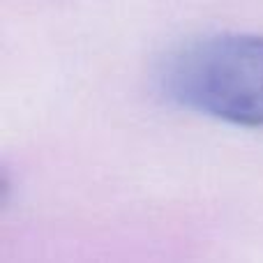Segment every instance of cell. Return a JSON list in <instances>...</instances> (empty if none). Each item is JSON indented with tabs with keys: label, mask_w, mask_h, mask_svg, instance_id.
<instances>
[{
	"label": "cell",
	"mask_w": 263,
	"mask_h": 263,
	"mask_svg": "<svg viewBox=\"0 0 263 263\" xmlns=\"http://www.w3.org/2000/svg\"><path fill=\"white\" fill-rule=\"evenodd\" d=\"M164 90L176 104L263 129V35L224 32L196 40L168 58Z\"/></svg>",
	"instance_id": "6da1fadb"
}]
</instances>
